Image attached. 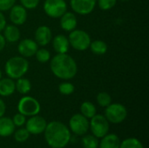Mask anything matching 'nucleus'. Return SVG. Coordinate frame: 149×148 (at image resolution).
Instances as JSON below:
<instances>
[{
    "label": "nucleus",
    "mask_w": 149,
    "mask_h": 148,
    "mask_svg": "<svg viewBox=\"0 0 149 148\" xmlns=\"http://www.w3.org/2000/svg\"><path fill=\"white\" fill-rule=\"evenodd\" d=\"M50 68L53 75L63 80H70L78 73L75 59L67 53H57L51 59Z\"/></svg>",
    "instance_id": "nucleus-1"
},
{
    "label": "nucleus",
    "mask_w": 149,
    "mask_h": 148,
    "mask_svg": "<svg viewBox=\"0 0 149 148\" xmlns=\"http://www.w3.org/2000/svg\"><path fill=\"white\" fill-rule=\"evenodd\" d=\"M44 133L46 143L52 148H64L71 140V131L60 121L47 123Z\"/></svg>",
    "instance_id": "nucleus-2"
},
{
    "label": "nucleus",
    "mask_w": 149,
    "mask_h": 148,
    "mask_svg": "<svg viewBox=\"0 0 149 148\" xmlns=\"http://www.w3.org/2000/svg\"><path fill=\"white\" fill-rule=\"evenodd\" d=\"M29 67V62L25 58L22 56H15L10 58L6 61L4 65V71L8 78L17 79L27 73Z\"/></svg>",
    "instance_id": "nucleus-3"
},
{
    "label": "nucleus",
    "mask_w": 149,
    "mask_h": 148,
    "mask_svg": "<svg viewBox=\"0 0 149 148\" xmlns=\"http://www.w3.org/2000/svg\"><path fill=\"white\" fill-rule=\"evenodd\" d=\"M68 40L70 46L79 51H84L88 49L92 42L90 35L86 31L79 29H75L70 31Z\"/></svg>",
    "instance_id": "nucleus-4"
},
{
    "label": "nucleus",
    "mask_w": 149,
    "mask_h": 148,
    "mask_svg": "<svg viewBox=\"0 0 149 148\" xmlns=\"http://www.w3.org/2000/svg\"><path fill=\"white\" fill-rule=\"evenodd\" d=\"M105 117L109 123L120 124L127 117V110L125 106L120 103H111L105 107Z\"/></svg>",
    "instance_id": "nucleus-5"
},
{
    "label": "nucleus",
    "mask_w": 149,
    "mask_h": 148,
    "mask_svg": "<svg viewBox=\"0 0 149 148\" xmlns=\"http://www.w3.org/2000/svg\"><path fill=\"white\" fill-rule=\"evenodd\" d=\"M18 113L26 116H34L39 113L41 106L39 102L33 97L24 96L20 99L17 104Z\"/></svg>",
    "instance_id": "nucleus-6"
},
{
    "label": "nucleus",
    "mask_w": 149,
    "mask_h": 148,
    "mask_svg": "<svg viewBox=\"0 0 149 148\" xmlns=\"http://www.w3.org/2000/svg\"><path fill=\"white\" fill-rule=\"evenodd\" d=\"M89 128L96 138L101 139L107 135L109 132V122L104 115L95 114L93 118L90 119Z\"/></svg>",
    "instance_id": "nucleus-7"
},
{
    "label": "nucleus",
    "mask_w": 149,
    "mask_h": 148,
    "mask_svg": "<svg viewBox=\"0 0 149 148\" xmlns=\"http://www.w3.org/2000/svg\"><path fill=\"white\" fill-rule=\"evenodd\" d=\"M44 11L52 18H59L67 11V3L65 0H45Z\"/></svg>",
    "instance_id": "nucleus-8"
},
{
    "label": "nucleus",
    "mask_w": 149,
    "mask_h": 148,
    "mask_svg": "<svg viewBox=\"0 0 149 148\" xmlns=\"http://www.w3.org/2000/svg\"><path fill=\"white\" fill-rule=\"evenodd\" d=\"M69 130L78 136L86 134L89 130V121L81 113L72 115L69 120Z\"/></svg>",
    "instance_id": "nucleus-9"
},
{
    "label": "nucleus",
    "mask_w": 149,
    "mask_h": 148,
    "mask_svg": "<svg viewBox=\"0 0 149 148\" xmlns=\"http://www.w3.org/2000/svg\"><path fill=\"white\" fill-rule=\"evenodd\" d=\"M97 4V0H70V5L74 13L88 15L93 12Z\"/></svg>",
    "instance_id": "nucleus-10"
},
{
    "label": "nucleus",
    "mask_w": 149,
    "mask_h": 148,
    "mask_svg": "<svg viewBox=\"0 0 149 148\" xmlns=\"http://www.w3.org/2000/svg\"><path fill=\"white\" fill-rule=\"evenodd\" d=\"M46 125V120L43 117L37 114L34 116H31V118L25 122V128L30 133V134L37 135L45 132Z\"/></svg>",
    "instance_id": "nucleus-11"
},
{
    "label": "nucleus",
    "mask_w": 149,
    "mask_h": 148,
    "mask_svg": "<svg viewBox=\"0 0 149 148\" xmlns=\"http://www.w3.org/2000/svg\"><path fill=\"white\" fill-rule=\"evenodd\" d=\"M38 49V44L35 40L31 38H24L18 43L17 51L20 56L27 58L33 57Z\"/></svg>",
    "instance_id": "nucleus-12"
},
{
    "label": "nucleus",
    "mask_w": 149,
    "mask_h": 148,
    "mask_svg": "<svg viewBox=\"0 0 149 148\" xmlns=\"http://www.w3.org/2000/svg\"><path fill=\"white\" fill-rule=\"evenodd\" d=\"M10 20L17 26L24 24L27 20V10L21 4H14L10 10Z\"/></svg>",
    "instance_id": "nucleus-13"
},
{
    "label": "nucleus",
    "mask_w": 149,
    "mask_h": 148,
    "mask_svg": "<svg viewBox=\"0 0 149 148\" xmlns=\"http://www.w3.org/2000/svg\"><path fill=\"white\" fill-rule=\"evenodd\" d=\"M52 39V32L49 26L40 25L34 33V40L40 46H45L51 43Z\"/></svg>",
    "instance_id": "nucleus-14"
},
{
    "label": "nucleus",
    "mask_w": 149,
    "mask_h": 148,
    "mask_svg": "<svg viewBox=\"0 0 149 148\" xmlns=\"http://www.w3.org/2000/svg\"><path fill=\"white\" fill-rule=\"evenodd\" d=\"M60 27L65 31H72L77 28L78 25V19L74 12L65 11L60 17Z\"/></svg>",
    "instance_id": "nucleus-15"
},
{
    "label": "nucleus",
    "mask_w": 149,
    "mask_h": 148,
    "mask_svg": "<svg viewBox=\"0 0 149 148\" xmlns=\"http://www.w3.org/2000/svg\"><path fill=\"white\" fill-rule=\"evenodd\" d=\"M52 47L57 53H67L70 44L68 38L63 34H58L55 36L52 39Z\"/></svg>",
    "instance_id": "nucleus-16"
},
{
    "label": "nucleus",
    "mask_w": 149,
    "mask_h": 148,
    "mask_svg": "<svg viewBox=\"0 0 149 148\" xmlns=\"http://www.w3.org/2000/svg\"><path fill=\"white\" fill-rule=\"evenodd\" d=\"M3 38L6 41V43H16L19 40L20 37H21V32L18 29V27L15 24H9V25H5L4 29H3Z\"/></svg>",
    "instance_id": "nucleus-17"
},
{
    "label": "nucleus",
    "mask_w": 149,
    "mask_h": 148,
    "mask_svg": "<svg viewBox=\"0 0 149 148\" xmlns=\"http://www.w3.org/2000/svg\"><path fill=\"white\" fill-rule=\"evenodd\" d=\"M16 92L14 79L10 78H2L0 79V96L9 97Z\"/></svg>",
    "instance_id": "nucleus-18"
},
{
    "label": "nucleus",
    "mask_w": 149,
    "mask_h": 148,
    "mask_svg": "<svg viewBox=\"0 0 149 148\" xmlns=\"http://www.w3.org/2000/svg\"><path fill=\"white\" fill-rule=\"evenodd\" d=\"M120 140L117 134L107 133L101 138L99 143V148H120Z\"/></svg>",
    "instance_id": "nucleus-19"
},
{
    "label": "nucleus",
    "mask_w": 149,
    "mask_h": 148,
    "mask_svg": "<svg viewBox=\"0 0 149 148\" xmlns=\"http://www.w3.org/2000/svg\"><path fill=\"white\" fill-rule=\"evenodd\" d=\"M15 125L10 118L8 117H1L0 118V136L1 137H8L14 133L15 132Z\"/></svg>",
    "instance_id": "nucleus-20"
},
{
    "label": "nucleus",
    "mask_w": 149,
    "mask_h": 148,
    "mask_svg": "<svg viewBox=\"0 0 149 148\" xmlns=\"http://www.w3.org/2000/svg\"><path fill=\"white\" fill-rule=\"evenodd\" d=\"M15 85H16V91L23 95L28 94L30 91L31 90V81L28 79H25L23 77L17 79V81L15 82Z\"/></svg>",
    "instance_id": "nucleus-21"
},
{
    "label": "nucleus",
    "mask_w": 149,
    "mask_h": 148,
    "mask_svg": "<svg viewBox=\"0 0 149 148\" xmlns=\"http://www.w3.org/2000/svg\"><path fill=\"white\" fill-rule=\"evenodd\" d=\"M91 51L95 55H104L107 51V44L103 40H94L92 41L89 46Z\"/></svg>",
    "instance_id": "nucleus-22"
},
{
    "label": "nucleus",
    "mask_w": 149,
    "mask_h": 148,
    "mask_svg": "<svg viewBox=\"0 0 149 148\" xmlns=\"http://www.w3.org/2000/svg\"><path fill=\"white\" fill-rule=\"evenodd\" d=\"M97 113L95 106L90 101H85L80 106V113L86 119L93 118Z\"/></svg>",
    "instance_id": "nucleus-23"
},
{
    "label": "nucleus",
    "mask_w": 149,
    "mask_h": 148,
    "mask_svg": "<svg viewBox=\"0 0 149 148\" xmlns=\"http://www.w3.org/2000/svg\"><path fill=\"white\" fill-rule=\"evenodd\" d=\"M99 139L94 135H83L81 144L84 148H99Z\"/></svg>",
    "instance_id": "nucleus-24"
},
{
    "label": "nucleus",
    "mask_w": 149,
    "mask_h": 148,
    "mask_svg": "<svg viewBox=\"0 0 149 148\" xmlns=\"http://www.w3.org/2000/svg\"><path fill=\"white\" fill-rule=\"evenodd\" d=\"M34 56L36 57V59L41 64L47 63L51 60V52L45 48L38 49Z\"/></svg>",
    "instance_id": "nucleus-25"
},
{
    "label": "nucleus",
    "mask_w": 149,
    "mask_h": 148,
    "mask_svg": "<svg viewBox=\"0 0 149 148\" xmlns=\"http://www.w3.org/2000/svg\"><path fill=\"white\" fill-rule=\"evenodd\" d=\"M120 148H144V147L138 139L128 138L120 142Z\"/></svg>",
    "instance_id": "nucleus-26"
},
{
    "label": "nucleus",
    "mask_w": 149,
    "mask_h": 148,
    "mask_svg": "<svg viewBox=\"0 0 149 148\" xmlns=\"http://www.w3.org/2000/svg\"><path fill=\"white\" fill-rule=\"evenodd\" d=\"M96 100H97L98 105L101 107H107V106H109L112 103L111 96L106 92H99L96 97Z\"/></svg>",
    "instance_id": "nucleus-27"
},
{
    "label": "nucleus",
    "mask_w": 149,
    "mask_h": 148,
    "mask_svg": "<svg viewBox=\"0 0 149 148\" xmlns=\"http://www.w3.org/2000/svg\"><path fill=\"white\" fill-rule=\"evenodd\" d=\"M75 91V86L73 84L67 82L66 80L65 82H62L58 85V92L63 94V95H71Z\"/></svg>",
    "instance_id": "nucleus-28"
},
{
    "label": "nucleus",
    "mask_w": 149,
    "mask_h": 148,
    "mask_svg": "<svg viewBox=\"0 0 149 148\" xmlns=\"http://www.w3.org/2000/svg\"><path fill=\"white\" fill-rule=\"evenodd\" d=\"M30 137V133L26 130V128H19L16 132H14V139L17 142L22 143L26 141Z\"/></svg>",
    "instance_id": "nucleus-29"
},
{
    "label": "nucleus",
    "mask_w": 149,
    "mask_h": 148,
    "mask_svg": "<svg viewBox=\"0 0 149 148\" xmlns=\"http://www.w3.org/2000/svg\"><path fill=\"white\" fill-rule=\"evenodd\" d=\"M97 3L100 10H109L116 5L117 0H97Z\"/></svg>",
    "instance_id": "nucleus-30"
},
{
    "label": "nucleus",
    "mask_w": 149,
    "mask_h": 148,
    "mask_svg": "<svg viewBox=\"0 0 149 148\" xmlns=\"http://www.w3.org/2000/svg\"><path fill=\"white\" fill-rule=\"evenodd\" d=\"M22 6L26 10H34L39 4L40 0H19Z\"/></svg>",
    "instance_id": "nucleus-31"
},
{
    "label": "nucleus",
    "mask_w": 149,
    "mask_h": 148,
    "mask_svg": "<svg viewBox=\"0 0 149 148\" xmlns=\"http://www.w3.org/2000/svg\"><path fill=\"white\" fill-rule=\"evenodd\" d=\"M15 126H18V127H21L23 126L24 125H25V122H26V118L24 115H23L22 113H18L17 114L14 115L13 119H11Z\"/></svg>",
    "instance_id": "nucleus-32"
},
{
    "label": "nucleus",
    "mask_w": 149,
    "mask_h": 148,
    "mask_svg": "<svg viewBox=\"0 0 149 148\" xmlns=\"http://www.w3.org/2000/svg\"><path fill=\"white\" fill-rule=\"evenodd\" d=\"M15 3L16 0H0V11L3 12L10 10Z\"/></svg>",
    "instance_id": "nucleus-33"
},
{
    "label": "nucleus",
    "mask_w": 149,
    "mask_h": 148,
    "mask_svg": "<svg viewBox=\"0 0 149 148\" xmlns=\"http://www.w3.org/2000/svg\"><path fill=\"white\" fill-rule=\"evenodd\" d=\"M5 25H6V18H5L4 15L3 14V12L0 11V33H1V31H3Z\"/></svg>",
    "instance_id": "nucleus-34"
},
{
    "label": "nucleus",
    "mask_w": 149,
    "mask_h": 148,
    "mask_svg": "<svg viewBox=\"0 0 149 148\" xmlns=\"http://www.w3.org/2000/svg\"><path fill=\"white\" fill-rule=\"evenodd\" d=\"M6 111V106L5 103L3 102V100L0 98V118L3 117Z\"/></svg>",
    "instance_id": "nucleus-35"
},
{
    "label": "nucleus",
    "mask_w": 149,
    "mask_h": 148,
    "mask_svg": "<svg viewBox=\"0 0 149 148\" xmlns=\"http://www.w3.org/2000/svg\"><path fill=\"white\" fill-rule=\"evenodd\" d=\"M5 45H6V41L3 38V36L0 33V52L4 49Z\"/></svg>",
    "instance_id": "nucleus-36"
},
{
    "label": "nucleus",
    "mask_w": 149,
    "mask_h": 148,
    "mask_svg": "<svg viewBox=\"0 0 149 148\" xmlns=\"http://www.w3.org/2000/svg\"><path fill=\"white\" fill-rule=\"evenodd\" d=\"M2 79V71H1V69H0V79Z\"/></svg>",
    "instance_id": "nucleus-37"
},
{
    "label": "nucleus",
    "mask_w": 149,
    "mask_h": 148,
    "mask_svg": "<svg viewBox=\"0 0 149 148\" xmlns=\"http://www.w3.org/2000/svg\"><path fill=\"white\" fill-rule=\"evenodd\" d=\"M120 1H121V2H127V1H130V0H120Z\"/></svg>",
    "instance_id": "nucleus-38"
}]
</instances>
